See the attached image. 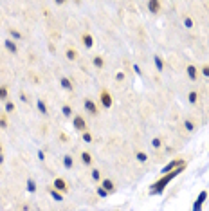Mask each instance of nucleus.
I'll return each instance as SVG.
<instances>
[{
	"mask_svg": "<svg viewBox=\"0 0 209 211\" xmlns=\"http://www.w3.org/2000/svg\"><path fill=\"white\" fill-rule=\"evenodd\" d=\"M182 170H184V164H182V166H179L175 172H170V173H166V175H164L161 181H157V182L152 186V191H150V193H152V195H161V193L164 191L166 184H170V182H171V181H173V179H175V177H177V175H179Z\"/></svg>",
	"mask_w": 209,
	"mask_h": 211,
	"instance_id": "obj_1",
	"label": "nucleus"
},
{
	"mask_svg": "<svg viewBox=\"0 0 209 211\" xmlns=\"http://www.w3.org/2000/svg\"><path fill=\"white\" fill-rule=\"evenodd\" d=\"M206 199H207V191H200V195L197 197V200L193 204V211H202V204Z\"/></svg>",
	"mask_w": 209,
	"mask_h": 211,
	"instance_id": "obj_2",
	"label": "nucleus"
},
{
	"mask_svg": "<svg viewBox=\"0 0 209 211\" xmlns=\"http://www.w3.org/2000/svg\"><path fill=\"white\" fill-rule=\"evenodd\" d=\"M184 163H180V161H171V163H168L164 168H162V173L166 175V173H170L171 170H177V166H182Z\"/></svg>",
	"mask_w": 209,
	"mask_h": 211,
	"instance_id": "obj_3",
	"label": "nucleus"
},
{
	"mask_svg": "<svg viewBox=\"0 0 209 211\" xmlns=\"http://www.w3.org/2000/svg\"><path fill=\"white\" fill-rule=\"evenodd\" d=\"M101 103H103L105 108H110V107H112V98H110L108 92H103V94H101Z\"/></svg>",
	"mask_w": 209,
	"mask_h": 211,
	"instance_id": "obj_4",
	"label": "nucleus"
},
{
	"mask_svg": "<svg viewBox=\"0 0 209 211\" xmlns=\"http://www.w3.org/2000/svg\"><path fill=\"white\" fill-rule=\"evenodd\" d=\"M74 126H76L78 130H85V121H83V117L76 116V117H74Z\"/></svg>",
	"mask_w": 209,
	"mask_h": 211,
	"instance_id": "obj_5",
	"label": "nucleus"
},
{
	"mask_svg": "<svg viewBox=\"0 0 209 211\" xmlns=\"http://www.w3.org/2000/svg\"><path fill=\"white\" fill-rule=\"evenodd\" d=\"M85 108H87L90 114H97V110H96V105H94L90 99H87V101H85Z\"/></svg>",
	"mask_w": 209,
	"mask_h": 211,
	"instance_id": "obj_6",
	"label": "nucleus"
},
{
	"mask_svg": "<svg viewBox=\"0 0 209 211\" xmlns=\"http://www.w3.org/2000/svg\"><path fill=\"white\" fill-rule=\"evenodd\" d=\"M54 188H56V190H61V191H65V190H67V186H65V181H61V179H56V181H54Z\"/></svg>",
	"mask_w": 209,
	"mask_h": 211,
	"instance_id": "obj_7",
	"label": "nucleus"
},
{
	"mask_svg": "<svg viewBox=\"0 0 209 211\" xmlns=\"http://www.w3.org/2000/svg\"><path fill=\"white\" fill-rule=\"evenodd\" d=\"M60 83H61V87H63L65 90H72V83H70L67 78H61V79H60Z\"/></svg>",
	"mask_w": 209,
	"mask_h": 211,
	"instance_id": "obj_8",
	"label": "nucleus"
},
{
	"mask_svg": "<svg viewBox=\"0 0 209 211\" xmlns=\"http://www.w3.org/2000/svg\"><path fill=\"white\" fill-rule=\"evenodd\" d=\"M103 190H106V191H114V182L108 181V179H105V181H103Z\"/></svg>",
	"mask_w": 209,
	"mask_h": 211,
	"instance_id": "obj_9",
	"label": "nucleus"
},
{
	"mask_svg": "<svg viewBox=\"0 0 209 211\" xmlns=\"http://www.w3.org/2000/svg\"><path fill=\"white\" fill-rule=\"evenodd\" d=\"M4 43H5V47H7V49H9V51L13 52V54H16V51H18V49H16V45H14V43H13L11 40H5Z\"/></svg>",
	"mask_w": 209,
	"mask_h": 211,
	"instance_id": "obj_10",
	"label": "nucleus"
},
{
	"mask_svg": "<svg viewBox=\"0 0 209 211\" xmlns=\"http://www.w3.org/2000/svg\"><path fill=\"white\" fill-rule=\"evenodd\" d=\"M148 7H150L153 13H157V11H159V7H161V4H159V2H155V0H152V2H148Z\"/></svg>",
	"mask_w": 209,
	"mask_h": 211,
	"instance_id": "obj_11",
	"label": "nucleus"
},
{
	"mask_svg": "<svg viewBox=\"0 0 209 211\" xmlns=\"http://www.w3.org/2000/svg\"><path fill=\"white\" fill-rule=\"evenodd\" d=\"M188 76H189L191 79H195V78H197V69H195L193 65H189V67H188Z\"/></svg>",
	"mask_w": 209,
	"mask_h": 211,
	"instance_id": "obj_12",
	"label": "nucleus"
},
{
	"mask_svg": "<svg viewBox=\"0 0 209 211\" xmlns=\"http://www.w3.org/2000/svg\"><path fill=\"white\" fill-rule=\"evenodd\" d=\"M63 164H65V168H72V159H70V155H65V157H63Z\"/></svg>",
	"mask_w": 209,
	"mask_h": 211,
	"instance_id": "obj_13",
	"label": "nucleus"
},
{
	"mask_svg": "<svg viewBox=\"0 0 209 211\" xmlns=\"http://www.w3.org/2000/svg\"><path fill=\"white\" fill-rule=\"evenodd\" d=\"M83 42H85V45H87V47H92V43H94V42H92V36H88V34H87V36H83Z\"/></svg>",
	"mask_w": 209,
	"mask_h": 211,
	"instance_id": "obj_14",
	"label": "nucleus"
},
{
	"mask_svg": "<svg viewBox=\"0 0 209 211\" xmlns=\"http://www.w3.org/2000/svg\"><path fill=\"white\" fill-rule=\"evenodd\" d=\"M155 67H157L159 70H162V67H164V63H162V60H161L159 56H155Z\"/></svg>",
	"mask_w": 209,
	"mask_h": 211,
	"instance_id": "obj_15",
	"label": "nucleus"
},
{
	"mask_svg": "<svg viewBox=\"0 0 209 211\" xmlns=\"http://www.w3.org/2000/svg\"><path fill=\"white\" fill-rule=\"evenodd\" d=\"M137 161L146 163V161H148V155H146V154H143V152H139V154H137Z\"/></svg>",
	"mask_w": 209,
	"mask_h": 211,
	"instance_id": "obj_16",
	"label": "nucleus"
},
{
	"mask_svg": "<svg viewBox=\"0 0 209 211\" xmlns=\"http://www.w3.org/2000/svg\"><path fill=\"white\" fill-rule=\"evenodd\" d=\"M81 157H83V163H85V164H90V163H92V157H90V154H87V152H85Z\"/></svg>",
	"mask_w": 209,
	"mask_h": 211,
	"instance_id": "obj_17",
	"label": "nucleus"
},
{
	"mask_svg": "<svg viewBox=\"0 0 209 211\" xmlns=\"http://www.w3.org/2000/svg\"><path fill=\"white\" fill-rule=\"evenodd\" d=\"M27 190H29V191H36V184H34V181H31V179L27 181Z\"/></svg>",
	"mask_w": 209,
	"mask_h": 211,
	"instance_id": "obj_18",
	"label": "nucleus"
},
{
	"mask_svg": "<svg viewBox=\"0 0 209 211\" xmlns=\"http://www.w3.org/2000/svg\"><path fill=\"white\" fill-rule=\"evenodd\" d=\"M38 110H40L41 114H47V108H45V105H43V101H38Z\"/></svg>",
	"mask_w": 209,
	"mask_h": 211,
	"instance_id": "obj_19",
	"label": "nucleus"
},
{
	"mask_svg": "<svg viewBox=\"0 0 209 211\" xmlns=\"http://www.w3.org/2000/svg\"><path fill=\"white\" fill-rule=\"evenodd\" d=\"M184 25H186L188 29H191V27H193V20H191V18H184Z\"/></svg>",
	"mask_w": 209,
	"mask_h": 211,
	"instance_id": "obj_20",
	"label": "nucleus"
},
{
	"mask_svg": "<svg viewBox=\"0 0 209 211\" xmlns=\"http://www.w3.org/2000/svg\"><path fill=\"white\" fill-rule=\"evenodd\" d=\"M83 141H85V143H90V141H92V135H90L88 132H85V134H83Z\"/></svg>",
	"mask_w": 209,
	"mask_h": 211,
	"instance_id": "obj_21",
	"label": "nucleus"
},
{
	"mask_svg": "<svg viewBox=\"0 0 209 211\" xmlns=\"http://www.w3.org/2000/svg\"><path fill=\"white\" fill-rule=\"evenodd\" d=\"M97 195H99V197H106V195H108V191H106V190H103V188H97Z\"/></svg>",
	"mask_w": 209,
	"mask_h": 211,
	"instance_id": "obj_22",
	"label": "nucleus"
},
{
	"mask_svg": "<svg viewBox=\"0 0 209 211\" xmlns=\"http://www.w3.org/2000/svg\"><path fill=\"white\" fill-rule=\"evenodd\" d=\"M94 65L101 69V67H103V60H101V58H96V60H94Z\"/></svg>",
	"mask_w": 209,
	"mask_h": 211,
	"instance_id": "obj_23",
	"label": "nucleus"
},
{
	"mask_svg": "<svg viewBox=\"0 0 209 211\" xmlns=\"http://www.w3.org/2000/svg\"><path fill=\"white\" fill-rule=\"evenodd\" d=\"M189 101L191 103H197V92H189Z\"/></svg>",
	"mask_w": 209,
	"mask_h": 211,
	"instance_id": "obj_24",
	"label": "nucleus"
},
{
	"mask_svg": "<svg viewBox=\"0 0 209 211\" xmlns=\"http://www.w3.org/2000/svg\"><path fill=\"white\" fill-rule=\"evenodd\" d=\"M184 126H186V130H189V132H191V130H193V128H195V126H193V123H191V121H186V123H184Z\"/></svg>",
	"mask_w": 209,
	"mask_h": 211,
	"instance_id": "obj_25",
	"label": "nucleus"
},
{
	"mask_svg": "<svg viewBox=\"0 0 209 211\" xmlns=\"http://www.w3.org/2000/svg\"><path fill=\"white\" fill-rule=\"evenodd\" d=\"M152 144H153V146H155V148H159V146H161V144H162V143H161V139H159V137H155V139H153V141H152Z\"/></svg>",
	"mask_w": 209,
	"mask_h": 211,
	"instance_id": "obj_26",
	"label": "nucleus"
},
{
	"mask_svg": "<svg viewBox=\"0 0 209 211\" xmlns=\"http://www.w3.org/2000/svg\"><path fill=\"white\" fill-rule=\"evenodd\" d=\"M51 195H52V199H54V200H61V195H60L58 191H51Z\"/></svg>",
	"mask_w": 209,
	"mask_h": 211,
	"instance_id": "obj_27",
	"label": "nucleus"
},
{
	"mask_svg": "<svg viewBox=\"0 0 209 211\" xmlns=\"http://www.w3.org/2000/svg\"><path fill=\"white\" fill-rule=\"evenodd\" d=\"M11 36H13V38H16V40H20V38H22V34H20L18 31H11Z\"/></svg>",
	"mask_w": 209,
	"mask_h": 211,
	"instance_id": "obj_28",
	"label": "nucleus"
},
{
	"mask_svg": "<svg viewBox=\"0 0 209 211\" xmlns=\"http://www.w3.org/2000/svg\"><path fill=\"white\" fill-rule=\"evenodd\" d=\"M67 58H69V60H74V58H76V52H74V51H67Z\"/></svg>",
	"mask_w": 209,
	"mask_h": 211,
	"instance_id": "obj_29",
	"label": "nucleus"
},
{
	"mask_svg": "<svg viewBox=\"0 0 209 211\" xmlns=\"http://www.w3.org/2000/svg\"><path fill=\"white\" fill-rule=\"evenodd\" d=\"M7 98V90L5 88H0V99H5Z\"/></svg>",
	"mask_w": 209,
	"mask_h": 211,
	"instance_id": "obj_30",
	"label": "nucleus"
},
{
	"mask_svg": "<svg viewBox=\"0 0 209 211\" xmlns=\"http://www.w3.org/2000/svg\"><path fill=\"white\" fill-rule=\"evenodd\" d=\"M63 114H65V116H70V114H72V112H70V107L65 105V107H63Z\"/></svg>",
	"mask_w": 209,
	"mask_h": 211,
	"instance_id": "obj_31",
	"label": "nucleus"
},
{
	"mask_svg": "<svg viewBox=\"0 0 209 211\" xmlns=\"http://www.w3.org/2000/svg\"><path fill=\"white\" fill-rule=\"evenodd\" d=\"M92 179H96V181L99 179V172H97V170H94V172H92Z\"/></svg>",
	"mask_w": 209,
	"mask_h": 211,
	"instance_id": "obj_32",
	"label": "nucleus"
},
{
	"mask_svg": "<svg viewBox=\"0 0 209 211\" xmlns=\"http://www.w3.org/2000/svg\"><path fill=\"white\" fill-rule=\"evenodd\" d=\"M5 110H7V112H13V103H7V105H5Z\"/></svg>",
	"mask_w": 209,
	"mask_h": 211,
	"instance_id": "obj_33",
	"label": "nucleus"
},
{
	"mask_svg": "<svg viewBox=\"0 0 209 211\" xmlns=\"http://www.w3.org/2000/svg\"><path fill=\"white\" fill-rule=\"evenodd\" d=\"M202 74H204V76H207V78H209V67H204V69H202Z\"/></svg>",
	"mask_w": 209,
	"mask_h": 211,
	"instance_id": "obj_34",
	"label": "nucleus"
},
{
	"mask_svg": "<svg viewBox=\"0 0 209 211\" xmlns=\"http://www.w3.org/2000/svg\"><path fill=\"white\" fill-rule=\"evenodd\" d=\"M38 159H40V161H43V159H45V155H43V152H41V150L38 152Z\"/></svg>",
	"mask_w": 209,
	"mask_h": 211,
	"instance_id": "obj_35",
	"label": "nucleus"
},
{
	"mask_svg": "<svg viewBox=\"0 0 209 211\" xmlns=\"http://www.w3.org/2000/svg\"><path fill=\"white\" fill-rule=\"evenodd\" d=\"M115 78H117V79H119V81H121V79H124V74H123V72H119V74H117V76H115Z\"/></svg>",
	"mask_w": 209,
	"mask_h": 211,
	"instance_id": "obj_36",
	"label": "nucleus"
},
{
	"mask_svg": "<svg viewBox=\"0 0 209 211\" xmlns=\"http://www.w3.org/2000/svg\"><path fill=\"white\" fill-rule=\"evenodd\" d=\"M2 163H4V155H0V164H2Z\"/></svg>",
	"mask_w": 209,
	"mask_h": 211,
	"instance_id": "obj_37",
	"label": "nucleus"
}]
</instances>
